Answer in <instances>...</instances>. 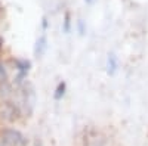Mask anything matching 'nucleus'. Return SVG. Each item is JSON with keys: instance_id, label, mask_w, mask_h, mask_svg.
<instances>
[{"instance_id": "0eeeda50", "label": "nucleus", "mask_w": 148, "mask_h": 146, "mask_svg": "<svg viewBox=\"0 0 148 146\" xmlns=\"http://www.w3.org/2000/svg\"><path fill=\"white\" fill-rule=\"evenodd\" d=\"M65 90H67V84L64 83V81H61L58 86H56V90H55V99L56 101H59V99H62L64 97V94H65Z\"/></svg>"}, {"instance_id": "7ed1b4c3", "label": "nucleus", "mask_w": 148, "mask_h": 146, "mask_svg": "<svg viewBox=\"0 0 148 146\" xmlns=\"http://www.w3.org/2000/svg\"><path fill=\"white\" fill-rule=\"evenodd\" d=\"M22 114L19 105L15 102H3L2 106H0V118H3L6 121H15L16 118H19V115Z\"/></svg>"}, {"instance_id": "ddd939ff", "label": "nucleus", "mask_w": 148, "mask_h": 146, "mask_svg": "<svg viewBox=\"0 0 148 146\" xmlns=\"http://www.w3.org/2000/svg\"><path fill=\"white\" fill-rule=\"evenodd\" d=\"M88 2H92V0H88Z\"/></svg>"}, {"instance_id": "4468645a", "label": "nucleus", "mask_w": 148, "mask_h": 146, "mask_svg": "<svg viewBox=\"0 0 148 146\" xmlns=\"http://www.w3.org/2000/svg\"><path fill=\"white\" fill-rule=\"evenodd\" d=\"M0 9H2V5H0Z\"/></svg>"}, {"instance_id": "f03ea898", "label": "nucleus", "mask_w": 148, "mask_h": 146, "mask_svg": "<svg viewBox=\"0 0 148 146\" xmlns=\"http://www.w3.org/2000/svg\"><path fill=\"white\" fill-rule=\"evenodd\" d=\"M0 142L5 146H27L28 145V139L25 137L24 133H21L16 128H10V127H6L2 130Z\"/></svg>"}, {"instance_id": "9d476101", "label": "nucleus", "mask_w": 148, "mask_h": 146, "mask_svg": "<svg viewBox=\"0 0 148 146\" xmlns=\"http://www.w3.org/2000/svg\"><path fill=\"white\" fill-rule=\"evenodd\" d=\"M79 30H80V34L84 33V25H83V21H82V19L79 21Z\"/></svg>"}, {"instance_id": "6e6552de", "label": "nucleus", "mask_w": 148, "mask_h": 146, "mask_svg": "<svg viewBox=\"0 0 148 146\" xmlns=\"http://www.w3.org/2000/svg\"><path fill=\"white\" fill-rule=\"evenodd\" d=\"M71 31V15H70V12H65V15H64V33L68 34Z\"/></svg>"}, {"instance_id": "f257e3e1", "label": "nucleus", "mask_w": 148, "mask_h": 146, "mask_svg": "<svg viewBox=\"0 0 148 146\" xmlns=\"http://www.w3.org/2000/svg\"><path fill=\"white\" fill-rule=\"evenodd\" d=\"M19 108L22 114L31 115L34 111V105H36V92L33 84L28 81H24L21 84V93H19Z\"/></svg>"}, {"instance_id": "1a4fd4ad", "label": "nucleus", "mask_w": 148, "mask_h": 146, "mask_svg": "<svg viewBox=\"0 0 148 146\" xmlns=\"http://www.w3.org/2000/svg\"><path fill=\"white\" fill-rule=\"evenodd\" d=\"M8 80V72L5 69V65L0 62V83H6Z\"/></svg>"}, {"instance_id": "f8f14e48", "label": "nucleus", "mask_w": 148, "mask_h": 146, "mask_svg": "<svg viewBox=\"0 0 148 146\" xmlns=\"http://www.w3.org/2000/svg\"><path fill=\"white\" fill-rule=\"evenodd\" d=\"M0 146H5V145H3V143H2V142H0Z\"/></svg>"}, {"instance_id": "423d86ee", "label": "nucleus", "mask_w": 148, "mask_h": 146, "mask_svg": "<svg viewBox=\"0 0 148 146\" xmlns=\"http://www.w3.org/2000/svg\"><path fill=\"white\" fill-rule=\"evenodd\" d=\"M119 68V60H117V56L116 55H108V59H107V71L110 75H114L116 71Z\"/></svg>"}, {"instance_id": "9b49d317", "label": "nucleus", "mask_w": 148, "mask_h": 146, "mask_svg": "<svg viewBox=\"0 0 148 146\" xmlns=\"http://www.w3.org/2000/svg\"><path fill=\"white\" fill-rule=\"evenodd\" d=\"M2 46H3V39L0 37V49H2Z\"/></svg>"}, {"instance_id": "20e7f679", "label": "nucleus", "mask_w": 148, "mask_h": 146, "mask_svg": "<svg viewBox=\"0 0 148 146\" xmlns=\"http://www.w3.org/2000/svg\"><path fill=\"white\" fill-rule=\"evenodd\" d=\"M14 64H15V68L18 71V75H16L15 81L18 84H22L24 83V78H27L28 72L31 69V62H30V60H27V59H15Z\"/></svg>"}, {"instance_id": "39448f33", "label": "nucleus", "mask_w": 148, "mask_h": 146, "mask_svg": "<svg viewBox=\"0 0 148 146\" xmlns=\"http://www.w3.org/2000/svg\"><path fill=\"white\" fill-rule=\"evenodd\" d=\"M46 49H47V39H46V34H42L39 39H37L36 41V47H34V55L37 58H40L45 55L46 52Z\"/></svg>"}]
</instances>
